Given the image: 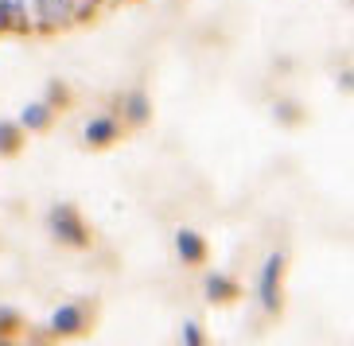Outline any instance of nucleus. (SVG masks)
<instances>
[{"instance_id":"nucleus-11","label":"nucleus","mask_w":354,"mask_h":346,"mask_svg":"<svg viewBox=\"0 0 354 346\" xmlns=\"http://www.w3.org/2000/svg\"><path fill=\"white\" fill-rule=\"evenodd\" d=\"M28 23V4L24 0H8V28H24Z\"/></svg>"},{"instance_id":"nucleus-2","label":"nucleus","mask_w":354,"mask_h":346,"mask_svg":"<svg viewBox=\"0 0 354 346\" xmlns=\"http://www.w3.org/2000/svg\"><path fill=\"white\" fill-rule=\"evenodd\" d=\"M281 276H284V253H269L257 276V300L265 311H281Z\"/></svg>"},{"instance_id":"nucleus-1","label":"nucleus","mask_w":354,"mask_h":346,"mask_svg":"<svg viewBox=\"0 0 354 346\" xmlns=\"http://www.w3.org/2000/svg\"><path fill=\"white\" fill-rule=\"evenodd\" d=\"M47 222H51V233H55L63 245H74V249L90 245V230H86V222L78 218V210H74L71 202H59V206H51Z\"/></svg>"},{"instance_id":"nucleus-4","label":"nucleus","mask_w":354,"mask_h":346,"mask_svg":"<svg viewBox=\"0 0 354 346\" xmlns=\"http://www.w3.org/2000/svg\"><path fill=\"white\" fill-rule=\"evenodd\" d=\"M86 323H90V315H86L82 304H63L51 311V335L59 338H71V335H82Z\"/></svg>"},{"instance_id":"nucleus-9","label":"nucleus","mask_w":354,"mask_h":346,"mask_svg":"<svg viewBox=\"0 0 354 346\" xmlns=\"http://www.w3.org/2000/svg\"><path fill=\"white\" fill-rule=\"evenodd\" d=\"M20 137H24V128L16 121H0V156H16L20 152Z\"/></svg>"},{"instance_id":"nucleus-15","label":"nucleus","mask_w":354,"mask_h":346,"mask_svg":"<svg viewBox=\"0 0 354 346\" xmlns=\"http://www.w3.org/2000/svg\"><path fill=\"white\" fill-rule=\"evenodd\" d=\"M78 4H82V8H78V16H86V12L94 8V4H102V0H78Z\"/></svg>"},{"instance_id":"nucleus-6","label":"nucleus","mask_w":354,"mask_h":346,"mask_svg":"<svg viewBox=\"0 0 354 346\" xmlns=\"http://www.w3.org/2000/svg\"><path fill=\"white\" fill-rule=\"evenodd\" d=\"M176 249H179V257H183L187 265H198L203 257H207V238L195 233V230H179L176 233Z\"/></svg>"},{"instance_id":"nucleus-8","label":"nucleus","mask_w":354,"mask_h":346,"mask_svg":"<svg viewBox=\"0 0 354 346\" xmlns=\"http://www.w3.org/2000/svg\"><path fill=\"white\" fill-rule=\"evenodd\" d=\"M51 125V105L47 102H32V105H24V113H20V128H32V133H39V128Z\"/></svg>"},{"instance_id":"nucleus-5","label":"nucleus","mask_w":354,"mask_h":346,"mask_svg":"<svg viewBox=\"0 0 354 346\" xmlns=\"http://www.w3.org/2000/svg\"><path fill=\"white\" fill-rule=\"evenodd\" d=\"M117 137H121V121H117V117H94V121H86V128H82V140L90 148H105V144H113Z\"/></svg>"},{"instance_id":"nucleus-12","label":"nucleus","mask_w":354,"mask_h":346,"mask_svg":"<svg viewBox=\"0 0 354 346\" xmlns=\"http://www.w3.org/2000/svg\"><path fill=\"white\" fill-rule=\"evenodd\" d=\"M183 343H187V346H203V331H198V323H191V319L183 323Z\"/></svg>"},{"instance_id":"nucleus-10","label":"nucleus","mask_w":354,"mask_h":346,"mask_svg":"<svg viewBox=\"0 0 354 346\" xmlns=\"http://www.w3.org/2000/svg\"><path fill=\"white\" fill-rule=\"evenodd\" d=\"M125 105H129V121H133V125H145L148 121V97L136 90V94H129Z\"/></svg>"},{"instance_id":"nucleus-3","label":"nucleus","mask_w":354,"mask_h":346,"mask_svg":"<svg viewBox=\"0 0 354 346\" xmlns=\"http://www.w3.org/2000/svg\"><path fill=\"white\" fill-rule=\"evenodd\" d=\"M78 16L74 0H35V23L43 32H55V28H66V23Z\"/></svg>"},{"instance_id":"nucleus-14","label":"nucleus","mask_w":354,"mask_h":346,"mask_svg":"<svg viewBox=\"0 0 354 346\" xmlns=\"http://www.w3.org/2000/svg\"><path fill=\"white\" fill-rule=\"evenodd\" d=\"M8 28V0H0V32Z\"/></svg>"},{"instance_id":"nucleus-13","label":"nucleus","mask_w":354,"mask_h":346,"mask_svg":"<svg viewBox=\"0 0 354 346\" xmlns=\"http://www.w3.org/2000/svg\"><path fill=\"white\" fill-rule=\"evenodd\" d=\"M16 323H20V319H16V311H12V307H0V331H12Z\"/></svg>"},{"instance_id":"nucleus-7","label":"nucleus","mask_w":354,"mask_h":346,"mask_svg":"<svg viewBox=\"0 0 354 346\" xmlns=\"http://www.w3.org/2000/svg\"><path fill=\"white\" fill-rule=\"evenodd\" d=\"M238 296V284L230 280L226 273H210L207 276V300L210 304H226V300H234Z\"/></svg>"}]
</instances>
